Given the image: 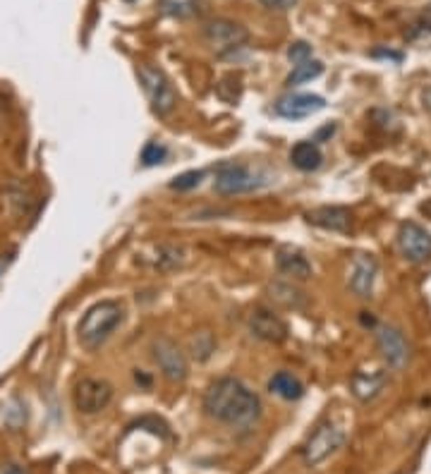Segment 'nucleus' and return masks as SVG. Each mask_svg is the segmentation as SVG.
I'll return each instance as SVG.
<instances>
[{
    "mask_svg": "<svg viewBox=\"0 0 431 474\" xmlns=\"http://www.w3.org/2000/svg\"><path fill=\"white\" fill-rule=\"evenodd\" d=\"M204 412L231 427H251L261 417V400L240 378L223 376L204 393Z\"/></svg>",
    "mask_w": 431,
    "mask_h": 474,
    "instance_id": "obj_1",
    "label": "nucleus"
},
{
    "mask_svg": "<svg viewBox=\"0 0 431 474\" xmlns=\"http://www.w3.org/2000/svg\"><path fill=\"white\" fill-rule=\"evenodd\" d=\"M125 319V309L115 299H101L94 306H89L87 314L80 321V343L89 350H96L108 340L110 333Z\"/></svg>",
    "mask_w": 431,
    "mask_h": 474,
    "instance_id": "obj_2",
    "label": "nucleus"
},
{
    "mask_svg": "<svg viewBox=\"0 0 431 474\" xmlns=\"http://www.w3.org/2000/svg\"><path fill=\"white\" fill-rule=\"evenodd\" d=\"M139 82H142V89L144 94H147L151 108H154V113L159 115H168L173 108H175V89L168 82V77L161 72L159 68H154V65L144 63L139 65Z\"/></svg>",
    "mask_w": 431,
    "mask_h": 474,
    "instance_id": "obj_3",
    "label": "nucleus"
},
{
    "mask_svg": "<svg viewBox=\"0 0 431 474\" xmlns=\"http://www.w3.org/2000/svg\"><path fill=\"white\" fill-rule=\"evenodd\" d=\"M345 443V431L333 422H323L314 429L309 438H307L305 448H302V460L307 467H316L326 460L328 455H333L340 445Z\"/></svg>",
    "mask_w": 431,
    "mask_h": 474,
    "instance_id": "obj_4",
    "label": "nucleus"
},
{
    "mask_svg": "<svg viewBox=\"0 0 431 474\" xmlns=\"http://www.w3.org/2000/svg\"><path fill=\"white\" fill-rule=\"evenodd\" d=\"M266 180H261L259 175H254L247 165L240 163H223L218 165L216 170V180H214V189L218 194H247L254 192V189L264 187Z\"/></svg>",
    "mask_w": 431,
    "mask_h": 474,
    "instance_id": "obj_5",
    "label": "nucleus"
},
{
    "mask_svg": "<svg viewBox=\"0 0 431 474\" xmlns=\"http://www.w3.org/2000/svg\"><path fill=\"white\" fill-rule=\"evenodd\" d=\"M113 400V386L103 378H82L75 386V407L84 415H96Z\"/></svg>",
    "mask_w": 431,
    "mask_h": 474,
    "instance_id": "obj_6",
    "label": "nucleus"
},
{
    "mask_svg": "<svg viewBox=\"0 0 431 474\" xmlns=\"http://www.w3.org/2000/svg\"><path fill=\"white\" fill-rule=\"evenodd\" d=\"M204 38L209 41L211 48H216L218 53L235 51V48L244 46L249 38V31L242 24L231 20H214L209 24H204Z\"/></svg>",
    "mask_w": 431,
    "mask_h": 474,
    "instance_id": "obj_7",
    "label": "nucleus"
},
{
    "mask_svg": "<svg viewBox=\"0 0 431 474\" xmlns=\"http://www.w3.org/2000/svg\"><path fill=\"white\" fill-rule=\"evenodd\" d=\"M151 353H154L156 364H159V369L163 371L166 378H170V381H184V378H187V371H189L187 360H184L182 350L177 348L170 338L166 336L156 338L154 343H151Z\"/></svg>",
    "mask_w": 431,
    "mask_h": 474,
    "instance_id": "obj_8",
    "label": "nucleus"
},
{
    "mask_svg": "<svg viewBox=\"0 0 431 474\" xmlns=\"http://www.w3.org/2000/svg\"><path fill=\"white\" fill-rule=\"evenodd\" d=\"M398 247L407 261H427L431 256V232L415 221H407L398 230Z\"/></svg>",
    "mask_w": 431,
    "mask_h": 474,
    "instance_id": "obj_9",
    "label": "nucleus"
},
{
    "mask_svg": "<svg viewBox=\"0 0 431 474\" xmlns=\"http://www.w3.org/2000/svg\"><path fill=\"white\" fill-rule=\"evenodd\" d=\"M377 345H379V353H381V357L386 360V364L393 366V369L405 366L410 348H407L405 336H402L398 328L395 326L377 328Z\"/></svg>",
    "mask_w": 431,
    "mask_h": 474,
    "instance_id": "obj_10",
    "label": "nucleus"
},
{
    "mask_svg": "<svg viewBox=\"0 0 431 474\" xmlns=\"http://www.w3.org/2000/svg\"><path fill=\"white\" fill-rule=\"evenodd\" d=\"M249 331L256 338L266 340V343H283L288 338V326L278 314H273L271 309L256 306L249 314Z\"/></svg>",
    "mask_w": 431,
    "mask_h": 474,
    "instance_id": "obj_11",
    "label": "nucleus"
},
{
    "mask_svg": "<svg viewBox=\"0 0 431 474\" xmlns=\"http://www.w3.org/2000/svg\"><path fill=\"white\" fill-rule=\"evenodd\" d=\"M323 105H326V101L316 94H290L276 103V113L285 120H302L319 113Z\"/></svg>",
    "mask_w": 431,
    "mask_h": 474,
    "instance_id": "obj_12",
    "label": "nucleus"
},
{
    "mask_svg": "<svg viewBox=\"0 0 431 474\" xmlns=\"http://www.w3.org/2000/svg\"><path fill=\"white\" fill-rule=\"evenodd\" d=\"M379 264L372 254H357L350 271V288L357 297H372L374 278H377Z\"/></svg>",
    "mask_w": 431,
    "mask_h": 474,
    "instance_id": "obj_13",
    "label": "nucleus"
},
{
    "mask_svg": "<svg viewBox=\"0 0 431 474\" xmlns=\"http://www.w3.org/2000/svg\"><path fill=\"white\" fill-rule=\"evenodd\" d=\"M307 221L316 228L331 232H348L352 225V214L345 206H319L307 214Z\"/></svg>",
    "mask_w": 431,
    "mask_h": 474,
    "instance_id": "obj_14",
    "label": "nucleus"
},
{
    "mask_svg": "<svg viewBox=\"0 0 431 474\" xmlns=\"http://www.w3.org/2000/svg\"><path fill=\"white\" fill-rule=\"evenodd\" d=\"M276 264L278 271L285 273L290 278H298V281H305V278L312 276V264L307 261V256L295 247H281L276 254Z\"/></svg>",
    "mask_w": 431,
    "mask_h": 474,
    "instance_id": "obj_15",
    "label": "nucleus"
},
{
    "mask_svg": "<svg viewBox=\"0 0 431 474\" xmlns=\"http://www.w3.org/2000/svg\"><path fill=\"white\" fill-rule=\"evenodd\" d=\"M386 383L383 371H355L352 376V393L360 400H372L381 393Z\"/></svg>",
    "mask_w": 431,
    "mask_h": 474,
    "instance_id": "obj_16",
    "label": "nucleus"
},
{
    "mask_svg": "<svg viewBox=\"0 0 431 474\" xmlns=\"http://www.w3.org/2000/svg\"><path fill=\"white\" fill-rule=\"evenodd\" d=\"M268 390H271L273 395H278V398H283V400H300L302 395H305V386H302V381L288 371L273 373V376L268 378Z\"/></svg>",
    "mask_w": 431,
    "mask_h": 474,
    "instance_id": "obj_17",
    "label": "nucleus"
},
{
    "mask_svg": "<svg viewBox=\"0 0 431 474\" xmlns=\"http://www.w3.org/2000/svg\"><path fill=\"white\" fill-rule=\"evenodd\" d=\"M321 161H323V154L314 142H300L295 144L293 151H290V163L305 172L316 170L319 165H321Z\"/></svg>",
    "mask_w": 431,
    "mask_h": 474,
    "instance_id": "obj_18",
    "label": "nucleus"
},
{
    "mask_svg": "<svg viewBox=\"0 0 431 474\" xmlns=\"http://www.w3.org/2000/svg\"><path fill=\"white\" fill-rule=\"evenodd\" d=\"M199 10V0H159V13L166 17L184 20Z\"/></svg>",
    "mask_w": 431,
    "mask_h": 474,
    "instance_id": "obj_19",
    "label": "nucleus"
},
{
    "mask_svg": "<svg viewBox=\"0 0 431 474\" xmlns=\"http://www.w3.org/2000/svg\"><path fill=\"white\" fill-rule=\"evenodd\" d=\"M321 72H323V63H319V60H307V63L295 65V70L290 72L288 77V87H298V84H305V82L316 80Z\"/></svg>",
    "mask_w": 431,
    "mask_h": 474,
    "instance_id": "obj_20",
    "label": "nucleus"
},
{
    "mask_svg": "<svg viewBox=\"0 0 431 474\" xmlns=\"http://www.w3.org/2000/svg\"><path fill=\"white\" fill-rule=\"evenodd\" d=\"M159 259H156V266L159 269H175V266L182 264V247H175V244H161L159 247Z\"/></svg>",
    "mask_w": 431,
    "mask_h": 474,
    "instance_id": "obj_21",
    "label": "nucleus"
},
{
    "mask_svg": "<svg viewBox=\"0 0 431 474\" xmlns=\"http://www.w3.org/2000/svg\"><path fill=\"white\" fill-rule=\"evenodd\" d=\"M201 177H204V172H201V170H187V172H180L177 177H173L170 189H177V192H187V189H194V187L199 185Z\"/></svg>",
    "mask_w": 431,
    "mask_h": 474,
    "instance_id": "obj_22",
    "label": "nucleus"
},
{
    "mask_svg": "<svg viewBox=\"0 0 431 474\" xmlns=\"http://www.w3.org/2000/svg\"><path fill=\"white\" fill-rule=\"evenodd\" d=\"M166 156H168V149L163 147V144L149 142L147 147H144V151H142V163H144V165H149V168H151V165L163 163Z\"/></svg>",
    "mask_w": 431,
    "mask_h": 474,
    "instance_id": "obj_23",
    "label": "nucleus"
},
{
    "mask_svg": "<svg viewBox=\"0 0 431 474\" xmlns=\"http://www.w3.org/2000/svg\"><path fill=\"white\" fill-rule=\"evenodd\" d=\"M288 58L293 60L295 65L307 63V60H312V46H309L307 41H295V43H290Z\"/></svg>",
    "mask_w": 431,
    "mask_h": 474,
    "instance_id": "obj_24",
    "label": "nucleus"
},
{
    "mask_svg": "<svg viewBox=\"0 0 431 474\" xmlns=\"http://www.w3.org/2000/svg\"><path fill=\"white\" fill-rule=\"evenodd\" d=\"M268 10H293L298 5V0H259Z\"/></svg>",
    "mask_w": 431,
    "mask_h": 474,
    "instance_id": "obj_25",
    "label": "nucleus"
},
{
    "mask_svg": "<svg viewBox=\"0 0 431 474\" xmlns=\"http://www.w3.org/2000/svg\"><path fill=\"white\" fill-rule=\"evenodd\" d=\"M415 27H417L415 34H424V31H427V34H431V8L424 10L422 17L417 20V24H415Z\"/></svg>",
    "mask_w": 431,
    "mask_h": 474,
    "instance_id": "obj_26",
    "label": "nucleus"
},
{
    "mask_svg": "<svg viewBox=\"0 0 431 474\" xmlns=\"http://www.w3.org/2000/svg\"><path fill=\"white\" fill-rule=\"evenodd\" d=\"M374 58H388V60H395V63H400L402 60V53H395V51H386V48H377V51H372Z\"/></svg>",
    "mask_w": 431,
    "mask_h": 474,
    "instance_id": "obj_27",
    "label": "nucleus"
},
{
    "mask_svg": "<svg viewBox=\"0 0 431 474\" xmlns=\"http://www.w3.org/2000/svg\"><path fill=\"white\" fill-rule=\"evenodd\" d=\"M13 259H15V252H10V254H0V276H3L5 269H8V266L13 264Z\"/></svg>",
    "mask_w": 431,
    "mask_h": 474,
    "instance_id": "obj_28",
    "label": "nucleus"
},
{
    "mask_svg": "<svg viewBox=\"0 0 431 474\" xmlns=\"http://www.w3.org/2000/svg\"><path fill=\"white\" fill-rule=\"evenodd\" d=\"M0 474H27V470H22L20 465H5Z\"/></svg>",
    "mask_w": 431,
    "mask_h": 474,
    "instance_id": "obj_29",
    "label": "nucleus"
},
{
    "mask_svg": "<svg viewBox=\"0 0 431 474\" xmlns=\"http://www.w3.org/2000/svg\"><path fill=\"white\" fill-rule=\"evenodd\" d=\"M422 214H427L429 219H431V199H429L427 204H422Z\"/></svg>",
    "mask_w": 431,
    "mask_h": 474,
    "instance_id": "obj_30",
    "label": "nucleus"
},
{
    "mask_svg": "<svg viewBox=\"0 0 431 474\" xmlns=\"http://www.w3.org/2000/svg\"><path fill=\"white\" fill-rule=\"evenodd\" d=\"M127 3H132V0H127Z\"/></svg>",
    "mask_w": 431,
    "mask_h": 474,
    "instance_id": "obj_31",
    "label": "nucleus"
}]
</instances>
